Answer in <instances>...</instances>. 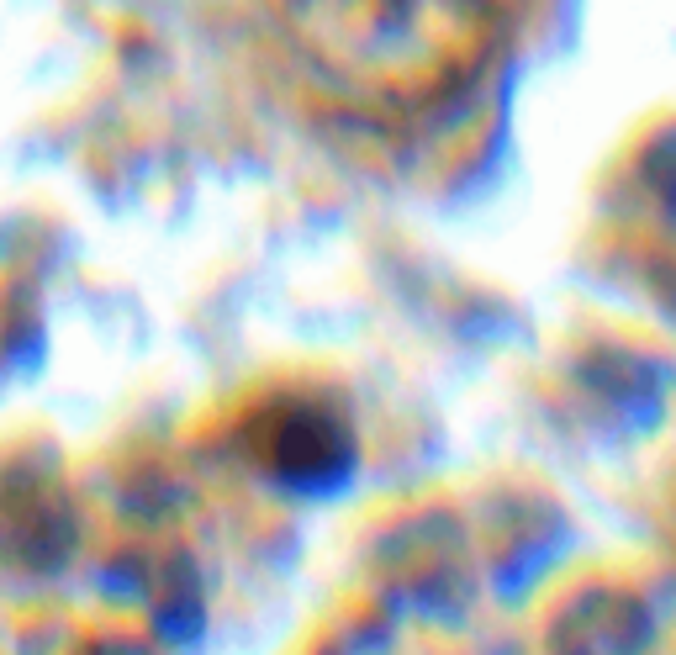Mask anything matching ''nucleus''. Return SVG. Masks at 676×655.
I'll return each mask as SVG.
<instances>
[{"label": "nucleus", "mask_w": 676, "mask_h": 655, "mask_svg": "<svg viewBox=\"0 0 676 655\" xmlns=\"http://www.w3.org/2000/svg\"><path fill=\"white\" fill-rule=\"evenodd\" d=\"M286 27L349 85L423 96L492 48V0H286Z\"/></svg>", "instance_id": "obj_1"}, {"label": "nucleus", "mask_w": 676, "mask_h": 655, "mask_svg": "<svg viewBox=\"0 0 676 655\" xmlns=\"http://www.w3.org/2000/svg\"><path fill=\"white\" fill-rule=\"evenodd\" d=\"M259 460L286 486H296V492H333L349 476L354 449H349V434L328 413H317V407H280L270 418L265 444H259Z\"/></svg>", "instance_id": "obj_2"}]
</instances>
